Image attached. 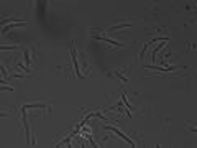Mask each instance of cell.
I'll use <instances>...</instances> for the list:
<instances>
[{
	"label": "cell",
	"instance_id": "cell-2",
	"mask_svg": "<svg viewBox=\"0 0 197 148\" xmlns=\"http://www.w3.org/2000/svg\"><path fill=\"white\" fill-rule=\"evenodd\" d=\"M148 69H153V71H159V73H171V71H174V68H156V66H146Z\"/></svg>",
	"mask_w": 197,
	"mask_h": 148
},
{
	"label": "cell",
	"instance_id": "cell-1",
	"mask_svg": "<svg viewBox=\"0 0 197 148\" xmlns=\"http://www.w3.org/2000/svg\"><path fill=\"white\" fill-rule=\"evenodd\" d=\"M105 129H109V130H114V132L117 133V135H118V137H120V138H123V140H125V142H128V143H130L131 146H133V145H135V143H133V142H131V140H130L128 137H126V135H125V133H122L120 130H118V129H117V127H105Z\"/></svg>",
	"mask_w": 197,
	"mask_h": 148
}]
</instances>
